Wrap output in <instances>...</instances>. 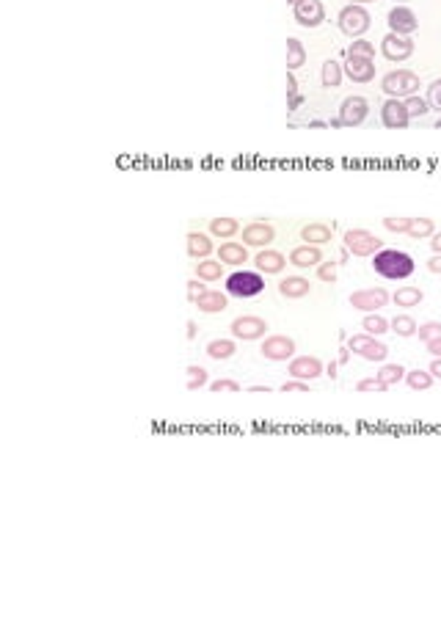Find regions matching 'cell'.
Instances as JSON below:
<instances>
[{
	"label": "cell",
	"mask_w": 441,
	"mask_h": 620,
	"mask_svg": "<svg viewBox=\"0 0 441 620\" xmlns=\"http://www.w3.org/2000/svg\"><path fill=\"white\" fill-rule=\"evenodd\" d=\"M372 270L381 279L389 282H403L416 270V262L411 254L400 251V248H381L378 254H372Z\"/></svg>",
	"instance_id": "obj_1"
},
{
	"label": "cell",
	"mask_w": 441,
	"mask_h": 620,
	"mask_svg": "<svg viewBox=\"0 0 441 620\" xmlns=\"http://www.w3.org/2000/svg\"><path fill=\"white\" fill-rule=\"evenodd\" d=\"M265 273L260 270H234L227 276V295L229 298H257L265 289Z\"/></svg>",
	"instance_id": "obj_2"
},
{
	"label": "cell",
	"mask_w": 441,
	"mask_h": 620,
	"mask_svg": "<svg viewBox=\"0 0 441 620\" xmlns=\"http://www.w3.org/2000/svg\"><path fill=\"white\" fill-rule=\"evenodd\" d=\"M422 88V83H419V75L414 72H408V69H391L386 72L384 78H381V91L386 94V97H397V100H406V97H411Z\"/></svg>",
	"instance_id": "obj_3"
},
{
	"label": "cell",
	"mask_w": 441,
	"mask_h": 620,
	"mask_svg": "<svg viewBox=\"0 0 441 620\" xmlns=\"http://www.w3.org/2000/svg\"><path fill=\"white\" fill-rule=\"evenodd\" d=\"M370 23H372L370 11L364 6H359V3H348L339 11V30L345 36H350V39H362L364 33L370 30Z\"/></svg>",
	"instance_id": "obj_4"
},
{
	"label": "cell",
	"mask_w": 441,
	"mask_h": 620,
	"mask_svg": "<svg viewBox=\"0 0 441 620\" xmlns=\"http://www.w3.org/2000/svg\"><path fill=\"white\" fill-rule=\"evenodd\" d=\"M348 348H350V353L362 356L364 362L384 364L386 359H389V348H386L384 342H378L375 336H370V334H353V336H348Z\"/></svg>",
	"instance_id": "obj_5"
},
{
	"label": "cell",
	"mask_w": 441,
	"mask_h": 620,
	"mask_svg": "<svg viewBox=\"0 0 441 620\" xmlns=\"http://www.w3.org/2000/svg\"><path fill=\"white\" fill-rule=\"evenodd\" d=\"M342 243H345V248L353 254V257H372V254H378L381 248H384V240L381 237H375L372 232H367V229H348L345 237H342Z\"/></svg>",
	"instance_id": "obj_6"
},
{
	"label": "cell",
	"mask_w": 441,
	"mask_h": 620,
	"mask_svg": "<svg viewBox=\"0 0 441 620\" xmlns=\"http://www.w3.org/2000/svg\"><path fill=\"white\" fill-rule=\"evenodd\" d=\"M234 339H243V342H254V339H265L268 334V323L257 317V314H243V317H234L232 326H229Z\"/></svg>",
	"instance_id": "obj_7"
},
{
	"label": "cell",
	"mask_w": 441,
	"mask_h": 620,
	"mask_svg": "<svg viewBox=\"0 0 441 620\" xmlns=\"http://www.w3.org/2000/svg\"><path fill=\"white\" fill-rule=\"evenodd\" d=\"M381 55L386 58V61H394V64H400V61H408L411 55H414V42H411V36H400V33H386L384 39H381Z\"/></svg>",
	"instance_id": "obj_8"
},
{
	"label": "cell",
	"mask_w": 441,
	"mask_h": 620,
	"mask_svg": "<svg viewBox=\"0 0 441 620\" xmlns=\"http://www.w3.org/2000/svg\"><path fill=\"white\" fill-rule=\"evenodd\" d=\"M386 304H389V292H386L384 287H364V289L350 292V306L359 311L384 309Z\"/></svg>",
	"instance_id": "obj_9"
},
{
	"label": "cell",
	"mask_w": 441,
	"mask_h": 620,
	"mask_svg": "<svg viewBox=\"0 0 441 620\" xmlns=\"http://www.w3.org/2000/svg\"><path fill=\"white\" fill-rule=\"evenodd\" d=\"M262 356L268 362H290L295 356V339H290L285 334H273L262 342Z\"/></svg>",
	"instance_id": "obj_10"
},
{
	"label": "cell",
	"mask_w": 441,
	"mask_h": 620,
	"mask_svg": "<svg viewBox=\"0 0 441 620\" xmlns=\"http://www.w3.org/2000/svg\"><path fill=\"white\" fill-rule=\"evenodd\" d=\"M367 116H370V103L359 94L345 97L342 105H339V119H342L345 127H359V125H364Z\"/></svg>",
	"instance_id": "obj_11"
},
{
	"label": "cell",
	"mask_w": 441,
	"mask_h": 620,
	"mask_svg": "<svg viewBox=\"0 0 441 620\" xmlns=\"http://www.w3.org/2000/svg\"><path fill=\"white\" fill-rule=\"evenodd\" d=\"M326 372L323 362L317 356H292L290 367H287V375L290 378H298V381H314Z\"/></svg>",
	"instance_id": "obj_12"
},
{
	"label": "cell",
	"mask_w": 441,
	"mask_h": 620,
	"mask_svg": "<svg viewBox=\"0 0 441 620\" xmlns=\"http://www.w3.org/2000/svg\"><path fill=\"white\" fill-rule=\"evenodd\" d=\"M381 122H384V127H389V130L408 127V125H411V116H408V110H406V103L397 100V97H389L386 103L381 105Z\"/></svg>",
	"instance_id": "obj_13"
},
{
	"label": "cell",
	"mask_w": 441,
	"mask_h": 620,
	"mask_svg": "<svg viewBox=\"0 0 441 620\" xmlns=\"http://www.w3.org/2000/svg\"><path fill=\"white\" fill-rule=\"evenodd\" d=\"M345 75L353 83H372L375 80V61L364 55H345Z\"/></svg>",
	"instance_id": "obj_14"
},
{
	"label": "cell",
	"mask_w": 441,
	"mask_h": 620,
	"mask_svg": "<svg viewBox=\"0 0 441 620\" xmlns=\"http://www.w3.org/2000/svg\"><path fill=\"white\" fill-rule=\"evenodd\" d=\"M292 17L295 23L304 28H317L326 20V8L320 0H301L298 6H292Z\"/></svg>",
	"instance_id": "obj_15"
},
{
	"label": "cell",
	"mask_w": 441,
	"mask_h": 620,
	"mask_svg": "<svg viewBox=\"0 0 441 620\" xmlns=\"http://www.w3.org/2000/svg\"><path fill=\"white\" fill-rule=\"evenodd\" d=\"M389 28H391V33L411 36L416 28H419V20H416V14L408 6H394L389 11Z\"/></svg>",
	"instance_id": "obj_16"
},
{
	"label": "cell",
	"mask_w": 441,
	"mask_h": 620,
	"mask_svg": "<svg viewBox=\"0 0 441 620\" xmlns=\"http://www.w3.org/2000/svg\"><path fill=\"white\" fill-rule=\"evenodd\" d=\"M276 229L268 224V221H251L246 229H243V243L246 246H254V248H265L268 243H273Z\"/></svg>",
	"instance_id": "obj_17"
},
{
	"label": "cell",
	"mask_w": 441,
	"mask_h": 620,
	"mask_svg": "<svg viewBox=\"0 0 441 620\" xmlns=\"http://www.w3.org/2000/svg\"><path fill=\"white\" fill-rule=\"evenodd\" d=\"M193 306L199 311H205V314H218V311H224L229 306V295L221 292V289H205V292L196 295Z\"/></svg>",
	"instance_id": "obj_18"
},
{
	"label": "cell",
	"mask_w": 441,
	"mask_h": 620,
	"mask_svg": "<svg viewBox=\"0 0 441 620\" xmlns=\"http://www.w3.org/2000/svg\"><path fill=\"white\" fill-rule=\"evenodd\" d=\"M320 262H323V251H320V246H309V243H304V246H295V248L290 251V265H292V268L307 270V268H317Z\"/></svg>",
	"instance_id": "obj_19"
},
{
	"label": "cell",
	"mask_w": 441,
	"mask_h": 620,
	"mask_svg": "<svg viewBox=\"0 0 441 620\" xmlns=\"http://www.w3.org/2000/svg\"><path fill=\"white\" fill-rule=\"evenodd\" d=\"M254 265H257V270L265 273V276H279L282 270L287 268V259L282 251H273V248H265L260 251L257 257H254Z\"/></svg>",
	"instance_id": "obj_20"
},
{
	"label": "cell",
	"mask_w": 441,
	"mask_h": 620,
	"mask_svg": "<svg viewBox=\"0 0 441 620\" xmlns=\"http://www.w3.org/2000/svg\"><path fill=\"white\" fill-rule=\"evenodd\" d=\"M334 237V224H323V221H311L307 226H301V240L309 246H326Z\"/></svg>",
	"instance_id": "obj_21"
},
{
	"label": "cell",
	"mask_w": 441,
	"mask_h": 620,
	"mask_svg": "<svg viewBox=\"0 0 441 620\" xmlns=\"http://www.w3.org/2000/svg\"><path fill=\"white\" fill-rule=\"evenodd\" d=\"M311 292V282L304 276H287L279 282V295L287 301H298V298H307Z\"/></svg>",
	"instance_id": "obj_22"
},
{
	"label": "cell",
	"mask_w": 441,
	"mask_h": 620,
	"mask_svg": "<svg viewBox=\"0 0 441 620\" xmlns=\"http://www.w3.org/2000/svg\"><path fill=\"white\" fill-rule=\"evenodd\" d=\"M218 259H221L224 265H234V268L246 265V262H248L246 243H221V246H218Z\"/></svg>",
	"instance_id": "obj_23"
},
{
	"label": "cell",
	"mask_w": 441,
	"mask_h": 620,
	"mask_svg": "<svg viewBox=\"0 0 441 620\" xmlns=\"http://www.w3.org/2000/svg\"><path fill=\"white\" fill-rule=\"evenodd\" d=\"M185 243H188V254L193 259H207L212 254V240H210V234L205 232H188L185 237Z\"/></svg>",
	"instance_id": "obj_24"
},
{
	"label": "cell",
	"mask_w": 441,
	"mask_h": 620,
	"mask_svg": "<svg viewBox=\"0 0 441 620\" xmlns=\"http://www.w3.org/2000/svg\"><path fill=\"white\" fill-rule=\"evenodd\" d=\"M391 301H394L397 309H414V306H419V304L425 301V292H422L419 287H397V292L391 295Z\"/></svg>",
	"instance_id": "obj_25"
},
{
	"label": "cell",
	"mask_w": 441,
	"mask_h": 620,
	"mask_svg": "<svg viewBox=\"0 0 441 620\" xmlns=\"http://www.w3.org/2000/svg\"><path fill=\"white\" fill-rule=\"evenodd\" d=\"M205 353H207L210 359H215V362H227V359H232L234 353H237V342L234 339H212V342H207Z\"/></svg>",
	"instance_id": "obj_26"
},
{
	"label": "cell",
	"mask_w": 441,
	"mask_h": 620,
	"mask_svg": "<svg viewBox=\"0 0 441 620\" xmlns=\"http://www.w3.org/2000/svg\"><path fill=\"white\" fill-rule=\"evenodd\" d=\"M307 64V47L301 39H287V72H295Z\"/></svg>",
	"instance_id": "obj_27"
},
{
	"label": "cell",
	"mask_w": 441,
	"mask_h": 620,
	"mask_svg": "<svg viewBox=\"0 0 441 620\" xmlns=\"http://www.w3.org/2000/svg\"><path fill=\"white\" fill-rule=\"evenodd\" d=\"M196 276H199L202 282H218V279L224 276V262H221V259H199Z\"/></svg>",
	"instance_id": "obj_28"
},
{
	"label": "cell",
	"mask_w": 441,
	"mask_h": 620,
	"mask_svg": "<svg viewBox=\"0 0 441 620\" xmlns=\"http://www.w3.org/2000/svg\"><path fill=\"white\" fill-rule=\"evenodd\" d=\"M362 328H364V334H370V336H381V334H389L391 331L389 320H386L384 314H372V311L364 314Z\"/></svg>",
	"instance_id": "obj_29"
},
{
	"label": "cell",
	"mask_w": 441,
	"mask_h": 620,
	"mask_svg": "<svg viewBox=\"0 0 441 620\" xmlns=\"http://www.w3.org/2000/svg\"><path fill=\"white\" fill-rule=\"evenodd\" d=\"M240 232V224L234 221V218H212L210 221V234H215V237H221V240H229L234 234Z\"/></svg>",
	"instance_id": "obj_30"
},
{
	"label": "cell",
	"mask_w": 441,
	"mask_h": 620,
	"mask_svg": "<svg viewBox=\"0 0 441 620\" xmlns=\"http://www.w3.org/2000/svg\"><path fill=\"white\" fill-rule=\"evenodd\" d=\"M389 326H391V334L403 336V339H411V336H416V328H419L411 314H397L394 320H389Z\"/></svg>",
	"instance_id": "obj_31"
},
{
	"label": "cell",
	"mask_w": 441,
	"mask_h": 620,
	"mask_svg": "<svg viewBox=\"0 0 441 620\" xmlns=\"http://www.w3.org/2000/svg\"><path fill=\"white\" fill-rule=\"evenodd\" d=\"M342 78H345L342 64H337V61H326V64H323V72H320L323 88H337L339 83H342Z\"/></svg>",
	"instance_id": "obj_32"
},
{
	"label": "cell",
	"mask_w": 441,
	"mask_h": 620,
	"mask_svg": "<svg viewBox=\"0 0 441 620\" xmlns=\"http://www.w3.org/2000/svg\"><path fill=\"white\" fill-rule=\"evenodd\" d=\"M433 375H430V369H411V372H406V384L408 389H414V391H428V389L433 386Z\"/></svg>",
	"instance_id": "obj_33"
},
{
	"label": "cell",
	"mask_w": 441,
	"mask_h": 620,
	"mask_svg": "<svg viewBox=\"0 0 441 620\" xmlns=\"http://www.w3.org/2000/svg\"><path fill=\"white\" fill-rule=\"evenodd\" d=\"M378 378L386 384V386H397L400 381H406V367L403 364H386L384 362V367L378 369Z\"/></svg>",
	"instance_id": "obj_34"
},
{
	"label": "cell",
	"mask_w": 441,
	"mask_h": 620,
	"mask_svg": "<svg viewBox=\"0 0 441 620\" xmlns=\"http://www.w3.org/2000/svg\"><path fill=\"white\" fill-rule=\"evenodd\" d=\"M433 232H436V221H430V218H411L408 237H414V240H425V237H433Z\"/></svg>",
	"instance_id": "obj_35"
},
{
	"label": "cell",
	"mask_w": 441,
	"mask_h": 620,
	"mask_svg": "<svg viewBox=\"0 0 441 620\" xmlns=\"http://www.w3.org/2000/svg\"><path fill=\"white\" fill-rule=\"evenodd\" d=\"M403 103H406V110H408V116H411V119H422V116H428V113H430V103H428V100H422L419 94L406 97Z\"/></svg>",
	"instance_id": "obj_36"
},
{
	"label": "cell",
	"mask_w": 441,
	"mask_h": 620,
	"mask_svg": "<svg viewBox=\"0 0 441 620\" xmlns=\"http://www.w3.org/2000/svg\"><path fill=\"white\" fill-rule=\"evenodd\" d=\"M188 391H196V389H202V386H207V369L205 367H199V364H190L188 369Z\"/></svg>",
	"instance_id": "obj_37"
},
{
	"label": "cell",
	"mask_w": 441,
	"mask_h": 620,
	"mask_svg": "<svg viewBox=\"0 0 441 620\" xmlns=\"http://www.w3.org/2000/svg\"><path fill=\"white\" fill-rule=\"evenodd\" d=\"M416 336H419V342H433V339H439L441 323L439 320H428V323H422V326L416 328Z\"/></svg>",
	"instance_id": "obj_38"
},
{
	"label": "cell",
	"mask_w": 441,
	"mask_h": 620,
	"mask_svg": "<svg viewBox=\"0 0 441 620\" xmlns=\"http://www.w3.org/2000/svg\"><path fill=\"white\" fill-rule=\"evenodd\" d=\"M345 55H364V58H375V45L367 39H353V45L348 47Z\"/></svg>",
	"instance_id": "obj_39"
},
{
	"label": "cell",
	"mask_w": 441,
	"mask_h": 620,
	"mask_svg": "<svg viewBox=\"0 0 441 620\" xmlns=\"http://www.w3.org/2000/svg\"><path fill=\"white\" fill-rule=\"evenodd\" d=\"M317 279L326 282V285H334L337 282V262H320L317 265Z\"/></svg>",
	"instance_id": "obj_40"
},
{
	"label": "cell",
	"mask_w": 441,
	"mask_h": 620,
	"mask_svg": "<svg viewBox=\"0 0 441 620\" xmlns=\"http://www.w3.org/2000/svg\"><path fill=\"white\" fill-rule=\"evenodd\" d=\"M384 226L394 234H408V226H411V218H384Z\"/></svg>",
	"instance_id": "obj_41"
},
{
	"label": "cell",
	"mask_w": 441,
	"mask_h": 620,
	"mask_svg": "<svg viewBox=\"0 0 441 620\" xmlns=\"http://www.w3.org/2000/svg\"><path fill=\"white\" fill-rule=\"evenodd\" d=\"M356 391H389V386L375 375V378H362V381L356 384Z\"/></svg>",
	"instance_id": "obj_42"
},
{
	"label": "cell",
	"mask_w": 441,
	"mask_h": 620,
	"mask_svg": "<svg viewBox=\"0 0 441 620\" xmlns=\"http://www.w3.org/2000/svg\"><path fill=\"white\" fill-rule=\"evenodd\" d=\"M210 389L215 391V394H221V391H240V384L237 381H232V378H218V381H212L210 384Z\"/></svg>",
	"instance_id": "obj_43"
},
{
	"label": "cell",
	"mask_w": 441,
	"mask_h": 620,
	"mask_svg": "<svg viewBox=\"0 0 441 620\" xmlns=\"http://www.w3.org/2000/svg\"><path fill=\"white\" fill-rule=\"evenodd\" d=\"M428 103H430V108L441 110V78L428 86Z\"/></svg>",
	"instance_id": "obj_44"
},
{
	"label": "cell",
	"mask_w": 441,
	"mask_h": 620,
	"mask_svg": "<svg viewBox=\"0 0 441 620\" xmlns=\"http://www.w3.org/2000/svg\"><path fill=\"white\" fill-rule=\"evenodd\" d=\"M282 391H301V394H307L309 391V381H298V378H290V381H285L282 384Z\"/></svg>",
	"instance_id": "obj_45"
},
{
	"label": "cell",
	"mask_w": 441,
	"mask_h": 620,
	"mask_svg": "<svg viewBox=\"0 0 441 620\" xmlns=\"http://www.w3.org/2000/svg\"><path fill=\"white\" fill-rule=\"evenodd\" d=\"M205 289H207V287L202 285V279H199V276H196V279H190V282H188V301L193 304V301H196V295H199V292H205Z\"/></svg>",
	"instance_id": "obj_46"
},
{
	"label": "cell",
	"mask_w": 441,
	"mask_h": 620,
	"mask_svg": "<svg viewBox=\"0 0 441 620\" xmlns=\"http://www.w3.org/2000/svg\"><path fill=\"white\" fill-rule=\"evenodd\" d=\"M428 270L430 273H441V254H433V257L428 259Z\"/></svg>",
	"instance_id": "obj_47"
},
{
	"label": "cell",
	"mask_w": 441,
	"mask_h": 620,
	"mask_svg": "<svg viewBox=\"0 0 441 620\" xmlns=\"http://www.w3.org/2000/svg\"><path fill=\"white\" fill-rule=\"evenodd\" d=\"M292 94H298V83H295L292 72H287V97H292Z\"/></svg>",
	"instance_id": "obj_48"
},
{
	"label": "cell",
	"mask_w": 441,
	"mask_h": 620,
	"mask_svg": "<svg viewBox=\"0 0 441 620\" xmlns=\"http://www.w3.org/2000/svg\"><path fill=\"white\" fill-rule=\"evenodd\" d=\"M428 369H430V375H433V378H439V381H441V356H433V362H430V367H428Z\"/></svg>",
	"instance_id": "obj_49"
},
{
	"label": "cell",
	"mask_w": 441,
	"mask_h": 620,
	"mask_svg": "<svg viewBox=\"0 0 441 620\" xmlns=\"http://www.w3.org/2000/svg\"><path fill=\"white\" fill-rule=\"evenodd\" d=\"M425 348H428V353L441 356V336H439V339H433V342H425Z\"/></svg>",
	"instance_id": "obj_50"
},
{
	"label": "cell",
	"mask_w": 441,
	"mask_h": 620,
	"mask_svg": "<svg viewBox=\"0 0 441 620\" xmlns=\"http://www.w3.org/2000/svg\"><path fill=\"white\" fill-rule=\"evenodd\" d=\"M430 248H433V254H441V232H433V237H430Z\"/></svg>",
	"instance_id": "obj_51"
},
{
	"label": "cell",
	"mask_w": 441,
	"mask_h": 620,
	"mask_svg": "<svg viewBox=\"0 0 441 620\" xmlns=\"http://www.w3.org/2000/svg\"><path fill=\"white\" fill-rule=\"evenodd\" d=\"M301 105H304V97H301V94H292V97H290V110H298Z\"/></svg>",
	"instance_id": "obj_52"
},
{
	"label": "cell",
	"mask_w": 441,
	"mask_h": 620,
	"mask_svg": "<svg viewBox=\"0 0 441 620\" xmlns=\"http://www.w3.org/2000/svg\"><path fill=\"white\" fill-rule=\"evenodd\" d=\"M348 359H350V348L345 345V348L339 350V364H348Z\"/></svg>",
	"instance_id": "obj_53"
},
{
	"label": "cell",
	"mask_w": 441,
	"mask_h": 620,
	"mask_svg": "<svg viewBox=\"0 0 441 620\" xmlns=\"http://www.w3.org/2000/svg\"><path fill=\"white\" fill-rule=\"evenodd\" d=\"M196 331H199V328H196V323H193V320H188V339H196Z\"/></svg>",
	"instance_id": "obj_54"
},
{
	"label": "cell",
	"mask_w": 441,
	"mask_h": 620,
	"mask_svg": "<svg viewBox=\"0 0 441 620\" xmlns=\"http://www.w3.org/2000/svg\"><path fill=\"white\" fill-rule=\"evenodd\" d=\"M326 375H328V378H337V362H331L326 367Z\"/></svg>",
	"instance_id": "obj_55"
},
{
	"label": "cell",
	"mask_w": 441,
	"mask_h": 620,
	"mask_svg": "<svg viewBox=\"0 0 441 620\" xmlns=\"http://www.w3.org/2000/svg\"><path fill=\"white\" fill-rule=\"evenodd\" d=\"M328 125H331V127H345V125H342V119H339V116H337V119H331V122H328Z\"/></svg>",
	"instance_id": "obj_56"
},
{
	"label": "cell",
	"mask_w": 441,
	"mask_h": 620,
	"mask_svg": "<svg viewBox=\"0 0 441 620\" xmlns=\"http://www.w3.org/2000/svg\"><path fill=\"white\" fill-rule=\"evenodd\" d=\"M248 391H270V386H248Z\"/></svg>",
	"instance_id": "obj_57"
},
{
	"label": "cell",
	"mask_w": 441,
	"mask_h": 620,
	"mask_svg": "<svg viewBox=\"0 0 441 620\" xmlns=\"http://www.w3.org/2000/svg\"><path fill=\"white\" fill-rule=\"evenodd\" d=\"M350 3H359V6H364V3H372V0H350Z\"/></svg>",
	"instance_id": "obj_58"
},
{
	"label": "cell",
	"mask_w": 441,
	"mask_h": 620,
	"mask_svg": "<svg viewBox=\"0 0 441 620\" xmlns=\"http://www.w3.org/2000/svg\"><path fill=\"white\" fill-rule=\"evenodd\" d=\"M287 3H292V6H298V3H301V0H287Z\"/></svg>",
	"instance_id": "obj_59"
},
{
	"label": "cell",
	"mask_w": 441,
	"mask_h": 620,
	"mask_svg": "<svg viewBox=\"0 0 441 620\" xmlns=\"http://www.w3.org/2000/svg\"><path fill=\"white\" fill-rule=\"evenodd\" d=\"M436 127H439V130H441V116H439V122H436Z\"/></svg>",
	"instance_id": "obj_60"
},
{
	"label": "cell",
	"mask_w": 441,
	"mask_h": 620,
	"mask_svg": "<svg viewBox=\"0 0 441 620\" xmlns=\"http://www.w3.org/2000/svg\"><path fill=\"white\" fill-rule=\"evenodd\" d=\"M400 3H403V0H400Z\"/></svg>",
	"instance_id": "obj_61"
}]
</instances>
